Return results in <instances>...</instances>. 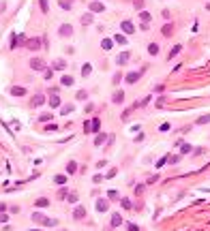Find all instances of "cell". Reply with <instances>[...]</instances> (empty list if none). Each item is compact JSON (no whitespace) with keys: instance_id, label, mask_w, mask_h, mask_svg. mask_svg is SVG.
Wrapping results in <instances>:
<instances>
[{"instance_id":"cell-18","label":"cell","mask_w":210,"mask_h":231,"mask_svg":"<svg viewBox=\"0 0 210 231\" xmlns=\"http://www.w3.org/2000/svg\"><path fill=\"white\" fill-rule=\"evenodd\" d=\"M64 66H66V62H64V60H56V62L52 64V68H56V71H62Z\"/></svg>"},{"instance_id":"cell-7","label":"cell","mask_w":210,"mask_h":231,"mask_svg":"<svg viewBox=\"0 0 210 231\" xmlns=\"http://www.w3.org/2000/svg\"><path fill=\"white\" fill-rule=\"evenodd\" d=\"M26 47L28 49H39L41 47V39H28L26 41Z\"/></svg>"},{"instance_id":"cell-34","label":"cell","mask_w":210,"mask_h":231,"mask_svg":"<svg viewBox=\"0 0 210 231\" xmlns=\"http://www.w3.org/2000/svg\"><path fill=\"white\" fill-rule=\"evenodd\" d=\"M60 7L62 9H71V0H60Z\"/></svg>"},{"instance_id":"cell-3","label":"cell","mask_w":210,"mask_h":231,"mask_svg":"<svg viewBox=\"0 0 210 231\" xmlns=\"http://www.w3.org/2000/svg\"><path fill=\"white\" fill-rule=\"evenodd\" d=\"M120 30L124 32V34H133L135 32V26H133V21H129V19H124L122 24H120Z\"/></svg>"},{"instance_id":"cell-8","label":"cell","mask_w":210,"mask_h":231,"mask_svg":"<svg viewBox=\"0 0 210 231\" xmlns=\"http://www.w3.org/2000/svg\"><path fill=\"white\" fill-rule=\"evenodd\" d=\"M11 94H13V97H26V88H21V86H13V88H11Z\"/></svg>"},{"instance_id":"cell-28","label":"cell","mask_w":210,"mask_h":231,"mask_svg":"<svg viewBox=\"0 0 210 231\" xmlns=\"http://www.w3.org/2000/svg\"><path fill=\"white\" fill-rule=\"evenodd\" d=\"M39 7H41V11H43V13H47V9H50L47 0H39Z\"/></svg>"},{"instance_id":"cell-31","label":"cell","mask_w":210,"mask_h":231,"mask_svg":"<svg viewBox=\"0 0 210 231\" xmlns=\"http://www.w3.org/2000/svg\"><path fill=\"white\" fill-rule=\"evenodd\" d=\"M186 152H191V146H189V144H182V148H180V154H186Z\"/></svg>"},{"instance_id":"cell-1","label":"cell","mask_w":210,"mask_h":231,"mask_svg":"<svg viewBox=\"0 0 210 231\" xmlns=\"http://www.w3.org/2000/svg\"><path fill=\"white\" fill-rule=\"evenodd\" d=\"M32 220L39 223V225H45V227H56V225H58L56 218H47V216L41 214V212H34V214H32Z\"/></svg>"},{"instance_id":"cell-5","label":"cell","mask_w":210,"mask_h":231,"mask_svg":"<svg viewBox=\"0 0 210 231\" xmlns=\"http://www.w3.org/2000/svg\"><path fill=\"white\" fill-rule=\"evenodd\" d=\"M58 34H60V36H71V34H73V28L69 26V24H62L60 30H58Z\"/></svg>"},{"instance_id":"cell-36","label":"cell","mask_w":210,"mask_h":231,"mask_svg":"<svg viewBox=\"0 0 210 231\" xmlns=\"http://www.w3.org/2000/svg\"><path fill=\"white\" fill-rule=\"evenodd\" d=\"M77 99H79V101H86V99H88V94H86L84 90H79V92H77Z\"/></svg>"},{"instance_id":"cell-38","label":"cell","mask_w":210,"mask_h":231,"mask_svg":"<svg viewBox=\"0 0 210 231\" xmlns=\"http://www.w3.org/2000/svg\"><path fill=\"white\" fill-rule=\"evenodd\" d=\"M54 75V68H45V79H52Z\"/></svg>"},{"instance_id":"cell-4","label":"cell","mask_w":210,"mask_h":231,"mask_svg":"<svg viewBox=\"0 0 210 231\" xmlns=\"http://www.w3.org/2000/svg\"><path fill=\"white\" fill-rule=\"evenodd\" d=\"M30 68H34V71H45V62L41 58H32L30 60Z\"/></svg>"},{"instance_id":"cell-12","label":"cell","mask_w":210,"mask_h":231,"mask_svg":"<svg viewBox=\"0 0 210 231\" xmlns=\"http://www.w3.org/2000/svg\"><path fill=\"white\" fill-rule=\"evenodd\" d=\"M122 225V216L116 212V214H111V227H120Z\"/></svg>"},{"instance_id":"cell-2","label":"cell","mask_w":210,"mask_h":231,"mask_svg":"<svg viewBox=\"0 0 210 231\" xmlns=\"http://www.w3.org/2000/svg\"><path fill=\"white\" fill-rule=\"evenodd\" d=\"M99 128H101V120L99 118H92V120L84 122V131L86 133H99Z\"/></svg>"},{"instance_id":"cell-16","label":"cell","mask_w":210,"mask_h":231,"mask_svg":"<svg viewBox=\"0 0 210 231\" xmlns=\"http://www.w3.org/2000/svg\"><path fill=\"white\" fill-rule=\"evenodd\" d=\"M107 205H109V203H107L105 199H99V201H97V210H99V212H105Z\"/></svg>"},{"instance_id":"cell-22","label":"cell","mask_w":210,"mask_h":231,"mask_svg":"<svg viewBox=\"0 0 210 231\" xmlns=\"http://www.w3.org/2000/svg\"><path fill=\"white\" fill-rule=\"evenodd\" d=\"M114 41H116V43H120V45H127V36H124V34H120V32L114 36Z\"/></svg>"},{"instance_id":"cell-29","label":"cell","mask_w":210,"mask_h":231,"mask_svg":"<svg viewBox=\"0 0 210 231\" xmlns=\"http://www.w3.org/2000/svg\"><path fill=\"white\" fill-rule=\"evenodd\" d=\"M172 30H174V28H172V24H165V26H163V34H165V36H170V34H172Z\"/></svg>"},{"instance_id":"cell-32","label":"cell","mask_w":210,"mask_h":231,"mask_svg":"<svg viewBox=\"0 0 210 231\" xmlns=\"http://www.w3.org/2000/svg\"><path fill=\"white\" fill-rule=\"evenodd\" d=\"M66 199L71 201V203H75V201H77V193H69V195H66Z\"/></svg>"},{"instance_id":"cell-37","label":"cell","mask_w":210,"mask_h":231,"mask_svg":"<svg viewBox=\"0 0 210 231\" xmlns=\"http://www.w3.org/2000/svg\"><path fill=\"white\" fill-rule=\"evenodd\" d=\"M71 111H73V105H64V107H62V113H64V116L71 113Z\"/></svg>"},{"instance_id":"cell-20","label":"cell","mask_w":210,"mask_h":231,"mask_svg":"<svg viewBox=\"0 0 210 231\" xmlns=\"http://www.w3.org/2000/svg\"><path fill=\"white\" fill-rule=\"evenodd\" d=\"M105 139H107V137H105V133H99V135L95 137V146H101Z\"/></svg>"},{"instance_id":"cell-45","label":"cell","mask_w":210,"mask_h":231,"mask_svg":"<svg viewBox=\"0 0 210 231\" xmlns=\"http://www.w3.org/2000/svg\"><path fill=\"white\" fill-rule=\"evenodd\" d=\"M129 231H139V227H137V225H133V223H131V225H129Z\"/></svg>"},{"instance_id":"cell-43","label":"cell","mask_w":210,"mask_h":231,"mask_svg":"<svg viewBox=\"0 0 210 231\" xmlns=\"http://www.w3.org/2000/svg\"><path fill=\"white\" fill-rule=\"evenodd\" d=\"M122 207H127V210H129V207H131V201H129V199H122Z\"/></svg>"},{"instance_id":"cell-6","label":"cell","mask_w":210,"mask_h":231,"mask_svg":"<svg viewBox=\"0 0 210 231\" xmlns=\"http://www.w3.org/2000/svg\"><path fill=\"white\" fill-rule=\"evenodd\" d=\"M129 52H122V54H118V58H116V64H118V66H122V64H127L129 62Z\"/></svg>"},{"instance_id":"cell-40","label":"cell","mask_w":210,"mask_h":231,"mask_svg":"<svg viewBox=\"0 0 210 231\" xmlns=\"http://www.w3.org/2000/svg\"><path fill=\"white\" fill-rule=\"evenodd\" d=\"M45 131H47V133H54V131H58V126H56V124H47V126H45Z\"/></svg>"},{"instance_id":"cell-39","label":"cell","mask_w":210,"mask_h":231,"mask_svg":"<svg viewBox=\"0 0 210 231\" xmlns=\"http://www.w3.org/2000/svg\"><path fill=\"white\" fill-rule=\"evenodd\" d=\"M139 17H142V21H148V19H150V13L142 11V13H139Z\"/></svg>"},{"instance_id":"cell-17","label":"cell","mask_w":210,"mask_h":231,"mask_svg":"<svg viewBox=\"0 0 210 231\" xmlns=\"http://www.w3.org/2000/svg\"><path fill=\"white\" fill-rule=\"evenodd\" d=\"M34 203H37V207H47V205H50V199H45V197H41V199H37Z\"/></svg>"},{"instance_id":"cell-19","label":"cell","mask_w":210,"mask_h":231,"mask_svg":"<svg viewBox=\"0 0 210 231\" xmlns=\"http://www.w3.org/2000/svg\"><path fill=\"white\" fill-rule=\"evenodd\" d=\"M101 47H103V49H111V47H114V41H111V39H103Z\"/></svg>"},{"instance_id":"cell-33","label":"cell","mask_w":210,"mask_h":231,"mask_svg":"<svg viewBox=\"0 0 210 231\" xmlns=\"http://www.w3.org/2000/svg\"><path fill=\"white\" fill-rule=\"evenodd\" d=\"M206 122H210V113L208 116H202V118L197 120V124H206Z\"/></svg>"},{"instance_id":"cell-35","label":"cell","mask_w":210,"mask_h":231,"mask_svg":"<svg viewBox=\"0 0 210 231\" xmlns=\"http://www.w3.org/2000/svg\"><path fill=\"white\" fill-rule=\"evenodd\" d=\"M39 120H41V122H50V120H52V113H43Z\"/></svg>"},{"instance_id":"cell-25","label":"cell","mask_w":210,"mask_h":231,"mask_svg":"<svg viewBox=\"0 0 210 231\" xmlns=\"http://www.w3.org/2000/svg\"><path fill=\"white\" fill-rule=\"evenodd\" d=\"M148 52H150L152 56H157V54H159V45H157V43H150V45H148Z\"/></svg>"},{"instance_id":"cell-26","label":"cell","mask_w":210,"mask_h":231,"mask_svg":"<svg viewBox=\"0 0 210 231\" xmlns=\"http://www.w3.org/2000/svg\"><path fill=\"white\" fill-rule=\"evenodd\" d=\"M54 182L58 184V186H62V184H66V176H56V178H54Z\"/></svg>"},{"instance_id":"cell-9","label":"cell","mask_w":210,"mask_h":231,"mask_svg":"<svg viewBox=\"0 0 210 231\" xmlns=\"http://www.w3.org/2000/svg\"><path fill=\"white\" fill-rule=\"evenodd\" d=\"M43 103H45V97H43V94H34L32 101H30L32 107H39V105H43Z\"/></svg>"},{"instance_id":"cell-42","label":"cell","mask_w":210,"mask_h":231,"mask_svg":"<svg viewBox=\"0 0 210 231\" xmlns=\"http://www.w3.org/2000/svg\"><path fill=\"white\" fill-rule=\"evenodd\" d=\"M120 79H122V75H120V73H116V75H114V84H120Z\"/></svg>"},{"instance_id":"cell-44","label":"cell","mask_w":210,"mask_h":231,"mask_svg":"<svg viewBox=\"0 0 210 231\" xmlns=\"http://www.w3.org/2000/svg\"><path fill=\"white\" fill-rule=\"evenodd\" d=\"M178 160H180V156H170V163H172V165L178 163Z\"/></svg>"},{"instance_id":"cell-14","label":"cell","mask_w":210,"mask_h":231,"mask_svg":"<svg viewBox=\"0 0 210 231\" xmlns=\"http://www.w3.org/2000/svg\"><path fill=\"white\" fill-rule=\"evenodd\" d=\"M50 107H54V109L60 107V97H58V94H52V97H50Z\"/></svg>"},{"instance_id":"cell-23","label":"cell","mask_w":210,"mask_h":231,"mask_svg":"<svg viewBox=\"0 0 210 231\" xmlns=\"http://www.w3.org/2000/svg\"><path fill=\"white\" fill-rule=\"evenodd\" d=\"M137 79H139V73H129V75H127V81H129V84H135Z\"/></svg>"},{"instance_id":"cell-30","label":"cell","mask_w":210,"mask_h":231,"mask_svg":"<svg viewBox=\"0 0 210 231\" xmlns=\"http://www.w3.org/2000/svg\"><path fill=\"white\" fill-rule=\"evenodd\" d=\"M180 49H182V45H176V47H174V49L170 52V60H172V58H174L176 54H180Z\"/></svg>"},{"instance_id":"cell-21","label":"cell","mask_w":210,"mask_h":231,"mask_svg":"<svg viewBox=\"0 0 210 231\" xmlns=\"http://www.w3.org/2000/svg\"><path fill=\"white\" fill-rule=\"evenodd\" d=\"M82 24H84V26L92 24V13H86V15H82Z\"/></svg>"},{"instance_id":"cell-10","label":"cell","mask_w":210,"mask_h":231,"mask_svg":"<svg viewBox=\"0 0 210 231\" xmlns=\"http://www.w3.org/2000/svg\"><path fill=\"white\" fill-rule=\"evenodd\" d=\"M101 11H105L103 2H90V13H101Z\"/></svg>"},{"instance_id":"cell-13","label":"cell","mask_w":210,"mask_h":231,"mask_svg":"<svg viewBox=\"0 0 210 231\" xmlns=\"http://www.w3.org/2000/svg\"><path fill=\"white\" fill-rule=\"evenodd\" d=\"M122 99H124V92H122V90H116V92H114V97H111L114 103H122Z\"/></svg>"},{"instance_id":"cell-24","label":"cell","mask_w":210,"mask_h":231,"mask_svg":"<svg viewBox=\"0 0 210 231\" xmlns=\"http://www.w3.org/2000/svg\"><path fill=\"white\" fill-rule=\"evenodd\" d=\"M75 171H77V163H73V160H71V163L66 165V173H75Z\"/></svg>"},{"instance_id":"cell-15","label":"cell","mask_w":210,"mask_h":231,"mask_svg":"<svg viewBox=\"0 0 210 231\" xmlns=\"http://www.w3.org/2000/svg\"><path fill=\"white\" fill-rule=\"evenodd\" d=\"M73 81H75V79H73L71 75H62V79H60L62 86H73Z\"/></svg>"},{"instance_id":"cell-41","label":"cell","mask_w":210,"mask_h":231,"mask_svg":"<svg viewBox=\"0 0 210 231\" xmlns=\"http://www.w3.org/2000/svg\"><path fill=\"white\" fill-rule=\"evenodd\" d=\"M167 160H170V156H163V158L159 160V163H157V167H163V165H165V163H167Z\"/></svg>"},{"instance_id":"cell-27","label":"cell","mask_w":210,"mask_h":231,"mask_svg":"<svg viewBox=\"0 0 210 231\" xmlns=\"http://www.w3.org/2000/svg\"><path fill=\"white\" fill-rule=\"evenodd\" d=\"M90 71H92V66H90V64H84V66H82V75H84V77H88Z\"/></svg>"},{"instance_id":"cell-46","label":"cell","mask_w":210,"mask_h":231,"mask_svg":"<svg viewBox=\"0 0 210 231\" xmlns=\"http://www.w3.org/2000/svg\"><path fill=\"white\" fill-rule=\"evenodd\" d=\"M30 231H43V229H30Z\"/></svg>"},{"instance_id":"cell-11","label":"cell","mask_w":210,"mask_h":231,"mask_svg":"<svg viewBox=\"0 0 210 231\" xmlns=\"http://www.w3.org/2000/svg\"><path fill=\"white\" fill-rule=\"evenodd\" d=\"M84 216H86V207L77 205V207H75V212H73V218H77V220H79V218H84Z\"/></svg>"}]
</instances>
